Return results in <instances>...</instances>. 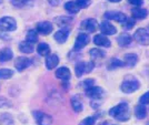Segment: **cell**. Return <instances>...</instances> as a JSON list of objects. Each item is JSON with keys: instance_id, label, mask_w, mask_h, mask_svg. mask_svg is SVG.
Segmentation results:
<instances>
[{"instance_id": "9c48e42d", "label": "cell", "mask_w": 149, "mask_h": 125, "mask_svg": "<svg viewBox=\"0 0 149 125\" xmlns=\"http://www.w3.org/2000/svg\"><path fill=\"white\" fill-rule=\"evenodd\" d=\"M90 42V38L87 33H84V32H80L77 38H76V41H74V49L76 51H79L81 49H84L88 43Z\"/></svg>"}, {"instance_id": "f546056e", "label": "cell", "mask_w": 149, "mask_h": 125, "mask_svg": "<svg viewBox=\"0 0 149 125\" xmlns=\"http://www.w3.org/2000/svg\"><path fill=\"white\" fill-rule=\"evenodd\" d=\"M138 61V56L135 53H128L125 56V63L129 67H134Z\"/></svg>"}, {"instance_id": "74e56055", "label": "cell", "mask_w": 149, "mask_h": 125, "mask_svg": "<svg viewBox=\"0 0 149 125\" xmlns=\"http://www.w3.org/2000/svg\"><path fill=\"white\" fill-rule=\"evenodd\" d=\"M93 84H95V80H93V79H87V80H85L84 83H82V85H84L85 90H87V89L93 87Z\"/></svg>"}, {"instance_id": "4dcf8cb0", "label": "cell", "mask_w": 149, "mask_h": 125, "mask_svg": "<svg viewBox=\"0 0 149 125\" xmlns=\"http://www.w3.org/2000/svg\"><path fill=\"white\" fill-rule=\"evenodd\" d=\"M89 54L93 59H101V58H105V52L100 49H91L89 51Z\"/></svg>"}, {"instance_id": "5bb4252c", "label": "cell", "mask_w": 149, "mask_h": 125, "mask_svg": "<svg viewBox=\"0 0 149 125\" xmlns=\"http://www.w3.org/2000/svg\"><path fill=\"white\" fill-rule=\"evenodd\" d=\"M55 75H56L57 79L61 80V81H69L71 79V72L69 68L67 67H60L56 70L55 72Z\"/></svg>"}, {"instance_id": "2e32d148", "label": "cell", "mask_w": 149, "mask_h": 125, "mask_svg": "<svg viewBox=\"0 0 149 125\" xmlns=\"http://www.w3.org/2000/svg\"><path fill=\"white\" fill-rule=\"evenodd\" d=\"M13 59V51L11 48L6 47L0 50V63H6Z\"/></svg>"}, {"instance_id": "f1b7e54d", "label": "cell", "mask_w": 149, "mask_h": 125, "mask_svg": "<svg viewBox=\"0 0 149 125\" xmlns=\"http://www.w3.org/2000/svg\"><path fill=\"white\" fill-rule=\"evenodd\" d=\"M135 115H136L137 119L139 120H143L146 117V115H147V110H146V106L143 105V104H140V105H137L135 107Z\"/></svg>"}, {"instance_id": "30bf717a", "label": "cell", "mask_w": 149, "mask_h": 125, "mask_svg": "<svg viewBox=\"0 0 149 125\" xmlns=\"http://www.w3.org/2000/svg\"><path fill=\"white\" fill-rule=\"evenodd\" d=\"M69 33H70L69 27H65V28H61V29H59L57 32H55L54 39H55V41H56L57 43L62 44L68 40Z\"/></svg>"}, {"instance_id": "4316f807", "label": "cell", "mask_w": 149, "mask_h": 125, "mask_svg": "<svg viewBox=\"0 0 149 125\" xmlns=\"http://www.w3.org/2000/svg\"><path fill=\"white\" fill-rule=\"evenodd\" d=\"M71 21H72V18H70V17H65V16H60V17L55 18V22H56L60 28L68 27L69 23H71Z\"/></svg>"}, {"instance_id": "8992f818", "label": "cell", "mask_w": 149, "mask_h": 125, "mask_svg": "<svg viewBox=\"0 0 149 125\" xmlns=\"http://www.w3.org/2000/svg\"><path fill=\"white\" fill-rule=\"evenodd\" d=\"M140 87V83L138 80H135V79H132V80H126V81L123 82V84H121V91L124 92V93H134L135 91H137L138 89Z\"/></svg>"}, {"instance_id": "ab89813d", "label": "cell", "mask_w": 149, "mask_h": 125, "mask_svg": "<svg viewBox=\"0 0 149 125\" xmlns=\"http://www.w3.org/2000/svg\"><path fill=\"white\" fill-rule=\"evenodd\" d=\"M48 1V3H49L50 6L52 7H57L60 5V2H61V0H47Z\"/></svg>"}, {"instance_id": "7402d4cb", "label": "cell", "mask_w": 149, "mask_h": 125, "mask_svg": "<svg viewBox=\"0 0 149 125\" xmlns=\"http://www.w3.org/2000/svg\"><path fill=\"white\" fill-rule=\"evenodd\" d=\"M131 16H132L134 19H145L148 16V10L136 7V8H134L131 10Z\"/></svg>"}, {"instance_id": "603a6c76", "label": "cell", "mask_w": 149, "mask_h": 125, "mask_svg": "<svg viewBox=\"0 0 149 125\" xmlns=\"http://www.w3.org/2000/svg\"><path fill=\"white\" fill-rule=\"evenodd\" d=\"M70 103H71V107H72V110H74V112L79 113L82 111L84 105H82V102L80 101L79 96H77V95L72 96L71 100H70Z\"/></svg>"}, {"instance_id": "cb8c5ba5", "label": "cell", "mask_w": 149, "mask_h": 125, "mask_svg": "<svg viewBox=\"0 0 149 125\" xmlns=\"http://www.w3.org/2000/svg\"><path fill=\"white\" fill-rule=\"evenodd\" d=\"M118 44L120 47H128L129 44L131 43V41H132V38H131L130 34H128V33H121L120 36L118 37Z\"/></svg>"}, {"instance_id": "8d00e7d4", "label": "cell", "mask_w": 149, "mask_h": 125, "mask_svg": "<svg viewBox=\"0 0 149 125\" xmlns=\"http://www.w3.org/2000/svg\"><path fill=\"white\" fill-rule=\"evenodd\" d=\"M139 102H140V104H143V105L149 104V92H146L143 95H141L140 99H139Z\"/></svg>"}, {"instance_id": "277c9868", "label": "cell", "mask_w": 149, "mask_h": 125, "mask_svg": "<svg viewBox=\"0 0 149 125\" xmlns=\"http://www.w3.org/2000/svg\"><path fill=\"white\" fill-rule=\"evenodd\" d=\"M95 68L93 62H78L74 65V72L77 78H81L85 73H90Z\"/></svg>"}, {"instance_id": "1f68e13d", "label": "cell", "mask_w": 149, "mask_h": 125, "mask_svg": "<svg viewBox=\"0 0 149 125\" xmlns=\"http://www.w3.org/2000/svg\"><path fill=\"white\" fill-rule=\"evenodd\" d=\"M125 63L123 61H120L119 59H111L110 62H109V65H108V69H116V68H121L124 67Z\"/></svg>"}, {"instance_id": "7bdbcfd3", "label": "cell", "mask_w": 149, "mask_h": 125, "mask_svg": "<svg viewBox=\"0 0 149 125\" xmlns=\"http://www.w3.org/2000/svg\"><path fill=\"white\" fill-rule=\"evenodd\" d=\"M148 29H149V27H148Z\"/></svg>"}, {"instance_id": "44dd1931", "label": "cell", "mask_w": 149, "mask_h": 125, "mask_svg": "<svg viewBox=\"0 0 149 125\" xmlns=\"http://www.w3.org/2000/svg\"><path fill=\"white\" fill-rule=\"evenodd\" d=\"M51 52L50 45L46 42H40L37 45V53L40 56H48Z\"/></svg>"}, {"instance_id": "7a4b0ae2", "label": "cell", "mask_w": 149, "mask_h": 125, "mask_svg": "<svg viewBox=\"0 0 149 125\" xmlns=\"http://www.w3.org/2000/svg\"><path fill=\"white\" fill-rule=\"evenodd\" d=\"M17 28H18V23L13 17L3 16L0 18V32L9 33V32L16 31Z\"/></svg>"}, {"instance_id": "d6a6232c", "label": "cell", "mask_w": 149, "mask_h": 125, "mask_svg": "<svg viewBox=\"0 0 149 125\" xmlns=\"http://www.w3.org/2000/svg\"><path fill=\"white\" fill-rule=\"evenodd\" d=\"M13 106V102L7 99L6 96L0 95V109H5V107H11Z\"/></svg>"}, {"instance_id": "3957f363", "label": "cell", "mask_w": 149, "mask_h": 125, "mask_svg": "<svg viewBox=\"0 0 149 125\" xmlns=\"http://www.w3.org/2000/svg\"><path fill=\"white\" fill-rule=\"evenodd\" d=\"M32 116L38 125H51L52 124V116L42 112V111H33Z\"/></svg>"}, {"instance_id": "836d02e7", "label": "cell", "mask_w": 149, "mask_h": 125, "mask_svg": "<svg viewBox=\"0 0 149 125\" xmlns=\"http://www.w3.org/2000/svg\"><path fill=\"white\" fill-rule=\"evenodd\" d=\"M134 25H135V20H134V19L127 18L124 22H123V28L126 29V30H130V29H132Z\"/></svg>"}, {"instance_id": "b9f144b4", "label": "cell", "mask_w": 149, "mask_h": 125, "mask_svg": "<svg viewBox=\"0 0 149 125\" xmlns=\"http://www.w3.org/2000/svg\"><path fill=\"white\" fill-rule=\"evenodd\" d=\"M0 3H2V0H0Z\"/></svg>"}, {"instance_id": "52a82bcc", "label": "cell", "mask_w": 149, "mask_h": 125, "mask_svg": "<svg viewBox=\"0 0 149 125\" xmlns=\"http://www.w3.org/2000/svg\"><path fill=\"white\" fill-rule=\"evenodd\" d=\"M36 31L38 34H42V36H48L54 31V25L50 21H40L36 25Z\"/></svg>"}, {"instance_id": "7c38bea8", "label": "cell", "mask_w": 149, "mask_h": 125, "mask_svg": "<svg viewBox=\"0 0 149 125\" xmlns=\"http://www.w3.org/2000/svg\"><path fill=\"white\" fill-rule=\"evenodd\" d=\"M104 94H105L104 89L99 88V87H95V85L86 90V95L93 100H99L104 96Z\"/></svg>"}, {"instance_id": "ffe728a7", "label": "cell", "mask_w": 149, "mask_h": 125, "mask_svg": "<svg viewBox=\"0 0 149 125\" xmlns=\"http://www.w3.org/2000/svg\"><path fill=\"white\" fill-rule=\"evenodd\" d=\"M33 0H11V5L18 9H26L33 6Z\"/></svg>"}, {"instance_id": "f35d334b", "label": "cell", "mask_w": 149, "mask_h": 125, "mask_svg": "<svg viewBox=\"0 0 149 125\" xmlns=\"http://www.w3.org/2000/svg\"><path fill=\"white\" fill-rule=\"evenodd\" d=\"M127 1H128L130 5H134V6H136V7L141 6L143 2V0H127Z\"/></svg>"}, {"instance_id": "6da1fadb", "label": "cell", "mask_w": 149, "mask_h": 125, "mask_svg": "<svg viewBox=\"0 0 149 125\" xmlns=\"http://www.w3.org/2000/svg\"><path fill=\"white\" fill-rule=\"evenodd\" d=\"M110 116H112L115 120L120 122H126L130 119V110L129 105L127 103H120L118 105L113 106L109 111Z\"/></svg>"}, {"instance_id": "4fadbf2b", "label": "cell", "mask_w": 149, "mask_h": 125, "mask_svg": "<svg viewBox=\"0 0 149 125\" xmlns=\"http://www.w3.org/2000/svg\"><path fill=\"white\" fill-rule=\"evenodd\" d=\"M99 29L101 33L104 34V36H112V34H115L116 32H117V29L115 28V25H111L109 21H102L99 25Z\"/></svg>"}, {"instance_id": "5b68a950", "label": "cell", "mask_w": 149, "mask_h": 125, "mask_svg": "<svg viewBox=\"0 0 149 125\" xmlns=\"http://www.w3.org/2000/svg\"><path fill=\"white\" fill-rule=\"evenodd\" d=\"M31 64H32V60H31L30 58L25 56H20L18 58H16L15 63H13L15 69L17 70L18 72H22V71L27 70Z\"/></svg>"}, {"instance_id": "ba28073f", "label": "cell", "mask_w": 149, "mask_h": 125, "mask_svg": "<svg viewBox=\"0 0 149 125\" xmlns=\"http://www.w3.org/2000/svg\"><path fill=\"white\" fill-rule=\"evenodd\" d=\"M134 37H135V40L139 44H141V45H149V32L146 29L139 28L135 32Z\"/></svg>"}, {"instance_id": "9a60e30c", "label": "cell", "mask_w": 149, "mask_h": 125, "mask_svg": "<svg viewBox=\"0 0 149 125\" xmlns=\"http://www.w3.org/2000/svg\"><path fill=\"white\" fill-rule=\"evenodd\" d=\"M59 56H57L56 53H50L48 56H46V61H45V64H46V68L48 70H54L56 69L59 64Z\"/></svg>"}, {"instance_id": "8fae6325", "label": "cell", "mask_w": 149, "mask_h": 125, "mask_svg": "<svg viewBox=\"0 0 149 125\" xmlns=\"http://www.w3.org/2000/svg\"><path fill=\"white\" fill-rule=\"evenodd\" d=\"M80 28L86 32L93 33L98 29V22L96 19H86L80 23Z\"/></svg>"}, {"instance_id": "e575fe53", "label": "cell", "mask_w": 149, "mask_h": 125, "mask_svg": "<svg viewBox=\"0 0 149 125\" xmlns=\"http://www.w3.org/2000/svg\"><path fill=\"white\" fill-rule=\"evenodd\" d=\"M77 3V6L79 7V9H85V8H88L91 3V0H76L74 1Z\"/></svg>"}, {"instance_id": "d4e9b609", "label": "cell", "mask_w": 149, "mask_h": 125, "mask_svg": "<svg viewBox=\"0 0 149 125\" xmlns=\"http://www.w3.org/2000/svg\"><path fill=\"white\" fill-rule=\"evenodd\" d=\"M65 10L67 11V12H69L70 14H76V13L79 12V7L77 6V3L74 2V1H72V0H70V1H67L66 3H65Z\"/></svg>"}, {"instance_id": "e0dca14e", "label": "cell", "mask_w": 149, "mask_h": 125, "mask_svg": "<svg viewBox=\"0 0 149 125\" xmlns=\"http://www.w3.org/2000/svg\"><path fill=\"white\" fill-rule=\"evenodd\" d=\"M105 18L106 19H110V20H115V21H118V22H124L125 20L127 19V16L123 12H119V11H108L105 13Z\"/></svg>"}, {"instance_id": "83f0119b", "label": "cell", "mask_w": 149, "mask_h": 125, "mask_svg": "<svg viewBox=\"0 0 149 125\" xmlns=\"http://www.w3.org/2000/svg\"><path fill=\"white\" fill-rule=\"evenodd\" d=\"M15 74V71L9 68H1L0 69V80H9Z\"/></svg>"}, {"instance_id": "d590c367", "label": "cell", "mask_w": 149, "mask_h": 125, "mask_svg": "<svg viewBox=\"0 0 149 125\" xmlns=\"http://www.w3.org/2000/svg\"><path fill=\"white\" fill-rule=\"evenodd\" d=\"M95 122H96L95 116H88V117L82 120L79 123V125H95Z\"/></svg>"}, {"instance_id": "d6986e66", "label": "cell", "mask_w": 149, "mask_h": 125, "mask_svg": "<svg viewBox=\"0 0 149 125\" xmlns=\"http://www.w3.org/2000/svg\"><path fill=\"white\" fill-rule=\"evenodd\" d=\"M18 49H19V51H20L21 53H24V54H31V53L35 51V45L32 43L27 42L26 40H24V41H20V42H19Z\"/></svg>"}, {"instance_id": "60d3db41", "label": "cell", "mask_w": 149, "mask_h": 125, "mask_svg": "<svg viewBox=\"0 0 149 125\" xmlns=\"http://www.w3.org/2000/svg\"><path fill=\"white\" fill-rule=\"evenodd\" d=\"M108 1H110V2H119V1H121V0H108Z\"/></svg>"}, {"instance_id": "ac0fdd59", "label": "cell", "mask_w": 149, "mask_h": 125, "mask_svg": "<svg viewBox=\"0 0 149 125\" xmlns=\"http://www.w3.org/2000/svg\"><path fill=\"white\" fill-rule=\"evenodd\" d=\"M93 43L98 47H104V48H108L111 45V42L108 38L104 36V34H97L93 37Z\"/></svg>"}, {"instance_id": "484cf974", "label": "cell", "mask_w": 149, "mask_h": 125, "mask_svg": "<svg viewBox=\"0 0 149 125\" xmlns=\"http://www.w3.org/2000/svg\"><path fill=\"white\" fill-rule=\"evenodd\" d=\"M38 32L35 30V29H30V30H28L27 33H26V41L27 42H29V43H32L35 44L36 42H38Z\"/></svg>"}]
</instances>
